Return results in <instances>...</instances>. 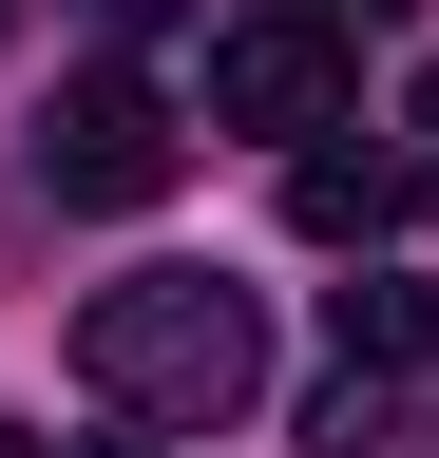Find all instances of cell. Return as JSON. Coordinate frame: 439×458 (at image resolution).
<instances>
[{"label":"cell","mask_w":439,"mask_h":458,"mask_svg":"<svg viewBox=\"0 0 439 458\" xmlns=\"http://www.w3.org/2000/svg\"><path fill=\"white\" fill-rule=\"evenodd\" d=\"M0 38H20V20H0Z\"/></svg>","instance_id":"9c48e42d"},{"label":"cell","mask_w":439,"mask_h":458,"mask_svg":"<svg viewBox=\"0 0 439 458\" xmlns=\"http://www.w3.org/2000/svg\"><path fill=\"white\" fill-rule=\"evenodd\" d=\"M173 172H191V134H173L153 77H115V57L58 77V114H38V191H58V210H153Z\"/></svg>","instance_id":"7a4b0ae2"},{"label":"cell","mask_w":439,"mask_h":458,"mask_svg":"<svg viewBox=\"0 0 439 458\" xmlns=\"http://www.w3.org/2000/svg\"><path fill=\"white\" fill-rule=\"evenodd\" d=\"M287 229L306 249H382V229H401V153H344V114H325L287 153Z\"/></svg>","instance_id":"277c9868"},{"label":"cell","mask_w":439,"mask_h":458,"mask_svg":"<svg viewBox=\"0 0 439 458\" xmlns=\"http://www.w3.org/2000/svg\"><path fill=\"white\" fill-rule=\"evenodd\" d=\"M0 458H20V439H0Z\"/></svg>","instance_id":"30bf717a"},{"label":"cell","mask_w":439,"mask_h":458,"mask_svg":"<svg viewBox=\"0 0 439 458\" xmlns=\"http://www.w3.org/2000/svg\"><path fill=\"white\" fill-rule=\"evenodd\" d=\"M115 458H134V439H115Z\"/></svg>","instance_id":"8fae6325"},{"label":"cell","mask_w":439,"mask_h":458,"mask_svg":"<svg viewBox=\"0 0 439 458\" xmlns=\"http://www.w3.org/2000/svg\"><path fill=\"white\" fill-rule=\"evenodd\" d=\"M77 382L115 401V420L210 439V420L267 382V306H249V286H210V267H115V286L77 306Z\"/></svg>","instance_id":"6da1fadb"},{"label":"cell","mask_w":439,"mask_h":458,"mask_svg":"<svg viewBox=\"0 0 439 458\" xmlns=\"http://www.w3.org/2000/svg\"><path fill=\"white\" fill-rule=\"evenodd\" d=\"M210 114H230V134H325V114H344V20H325V0L230 20L210 38Z\"/></svg>","instance_id":"3957f363"},{"label":"cell","mask_w":439,"mask_h":458,"mask_svg":"<svg viewBox=\"0 0 439 458\" xmlns=\"http://www.w3.org/2000/svg\"><path fill=\"white\" fill-rule=\"evenodd\" d=\"M153 20H191V0H96V38H153Z\"/></svg>","instance_id":"8992f818"},{"label":"cell","mask_w":439,"mask_h":458,"mask_svg":"<svg viewBox=\"0 0 439 458\" xmlns=\"http://www.w3.org/2000/svg\"><path fill=\"white\" fill-rule=\"evenodd\" d=\"M420 153H439V77H420Z\"/></svg>","instance_id":"52a82bcc"},{"label":"cell","mask_w":439,"mask_h":458,"mask_svg":"<svg viewBox=\"0 0 439 458\" xmlns=\"http://www.w3.org/2000/svg\"><path fill=\"white\" fill-rule=\"evenodd\" d=\"M344 363H439V286H401L363 249V286H344Z\"/></svg>","instance_id":"5b68a950"},{"label":"cell","mask_w":439,"mask_h":458,"mask_svg":"<svg viewBox=\"0 0 439 458\" xmlns=\"http://www.w3.org/2000/svg\"><path fill=\"white\" fill-rule=\"evenodd\" d=\"M344 20H401V0H344Z\"/></svg>","instance_id":"ba28073f"}]
</instances>
